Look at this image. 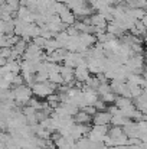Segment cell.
<instances>
[{
    "mask_svg": "<svg viewBox=\"0 0 147 149\" xmlns=\"http://www.w3.org/2000/svg\"><path fill=\"white\" fill-rule=\"evenodd\" d=\"M90 19H91V25L92 26H98V28H105L107 26V20L104 19V16L101 13H92L90 15Z\"/></svg>",
    "mask_w": 147,
    "mask_h": 149,
    "instance_id": "9",
    "label": "cell"
},
{
    "mask_svg": "<svg viewBox=\"0 0 147 149\" xmlns=\"http://www.w3.org/2000/svg\"><path fill=\"white\" fill-rule=\"evenodd\" d=\"M10 52H12V49L9 47H3V48H0V56L4 58V59H7L10 56Z\"/></svg>",
    "mask_w": 147,
    "mask_h": 149,
    "instance_id": "21",
    "label": "cell"
},
{
    "mask_svg": "<svg viewBox=\"0 0 147 149\" xmlns=\"http://www.w3.org/2000/svg\"><path fill=\"white\" fill-rule=\"evenodd\" d=\"M91 119H92V116H90V114L85 113L84 110H78V111L72 116L74 123H78V125H91Z\"/></svg>",
    "mask_w": 147,
    "mask_h": 149,
    "instance_id": "5",
    "label": "cell"
},
{
    "mask_svg": "<svg viewBox=\"0 0 147 149\" xmlns=\"http://www.w3.org/2000/svg\"><path fill=\"white\" fill-rule=\"evenodd\" d=\"M30 90H32V94L35 97L45 99L46 96H49V94H52V93L56 91V84L50 83L49 80L43 81V83H33L32 87H30Z\"/></svg>",
    "mask_w": 147,
    "mask_h": 149,
    "instance_id": "1",
    "label": "cell"
},
{
    "mask_svg": "<svg viewBox=\"0 0 147 149\" xmlns=\"http://www.w3.org/2000/svg\"><path fill=\"white\" fill-rule=\"evenodd\" d=\"M90 77V71L87 68V65H77L74 68V78L78 83H85Z\"/></svg>",
    "mask_w": 147,
    "mask_h": 149,
    "instance_id": "4",
    "label": "cell"
},
{
    "mask_svg": "<svg viewBox=\"0 0 147 149\" xmlns=\"http://www.w3.org/2000/svg\"><path fill=\"white\" fill-rule=\"evenodd\" d=\"M59 74H61V77H62V80H63L65 84H66V83H71V81L75 80V78H74V68H71V67L61 65Z\"/></svg>",
    "mask_w": 147,
    "mask_h": 149,
    "instance_id": "6",
    "label": "cell"
},
{
    "mask_svg": "<svg viewBox=\"0 0 147 149\" xmlns=\"http://www.w3.org/2000/svg\"><path fill=\"white\" fill-rule=\"evenodd\" d=\"M26 45H28V41H25V39L19 38V41L12 47V51H13L14 54H17V55H20V56H22V54H23L25 49H26Z\"/></svg>",
    "mask_w": 147,
    "mask_h": 149,
    "instance_id": "13",
    "label": "cell"
},
{
    "mask_svg": "<svg viewBox=\"0 0 147 149\" xmlns=\"http://www.w3.org/2000/svg\"><path fill=\"white\" fill-rule=\"evenodd\" d=\"M45 101H46V104H48L50 109H55L59 103H61V100H59V96H58V93H52V94H49L45 97Z\"/></svg>",
    "mask_w": 147,
    "mask_h": 149,
    "instance_id": "14",
    "label": "cell"
},
{
    "mask_svg": "<svg viewBox=\"0 0 147 149\" xmlns=\"http://www.w3.org/2000/svg\"><path fill=\"white\" fill-rule=\"evenodd\" d=\"M78 36H79V41H81L84 45H87L88 48L97 44V38H95L94 33H79Z\"/></svg>",
    "mask_w": 147,
    "mask_h": 149,
    "instance_id": "10",
    "label": "cell"
},
{
    "mask_svg": "<svg viewBox=\"0 0 147 149\" xmlns=\"http://www.w3.org/2000/svg\"><path fill=\"white\" fill-rule=\"evenodd\" d=\"M85 84H87L90 88L95 90V88L98 87V84H99V81L97 80V77H88V80L85 81Z\"/></svg>",
    "mask_w": 147,
    "mask_h": 149,
    "instance_id": "19",
    "label": "cell"
},
{
    "mask_svg": "<svg viewBox=\"0 0 147 149\" xmlns=\"http://www.w3.org/2000/svg\"><path fill=\"white\" fill-rule=\"evenodd\" d=\"M134 101H133V104H134V107L137 109V110H140L141 113H146L147 110V100H146V91H143L140 96H137V97H134Z\"/></svg>",
    "mask_w": 147,
    "mask_h": 149,
    "instance_id": "7",
    "label": "cell"
},
{
    "mask_svg": "<svg viewBox=\"0 0 147 149\" xmlns=\"http://www.w3.org/2000/svg\"><path fill=\"white\" fill-rule=\"evenodd\" d=\"M92 106L95 107V110H97V111H99V110H105V109H107V104H105L102 100H99V99H98Z\"/></svg>",
    "mask_w": 147,
    "mask_h": 149,
    "instance_id": "22",
    "label": "cell"
},
{
    "mask_svg": "<svg viewBox=\"0 0 147 149\" xmlns=\"http://www.w3.org/2000/svg\"><path fill=\"white\" fill-rule=\"evenodd\" d=\"M22 84H25V83H23V77H22V74H20V72H19V74H14V77H13L10 86L16 87V86H22Z\"/></svg>",
    "mask_w": 147,
    "mask_h": 149,
    "instance_id": "18",
    "label": "cell"
},
{
    "mask_svg": "<svg viewBox=\"0 0 147 149\" xmlns=\"http://www.w3.org/2000/svg\"><path fill=\"white\" fill-rule=\"evenodd\" d=\"M12 91H13L16 104H20V106H25V104L28 103V100L32 97V90H30V87H28L26 84L16 86V87H13Z\"/></svg>",
    "mask_w": 147,
    "mask_h": 149,
    "instance_id": "2",
    "label": "cell"
},
{
    "mask_svg": "<svg viewBox=\"0 0 147 149\" xmlns=\"http://www.w3.org/2000/svg\"><path fill=\"white\" fill-rule=\"evenodd\" d=\"M110 120H111V114L107 110H99V111H95V114L92 116L91 123L92 125H110Z\"/></svg>",
    "mask_w": 147,
    "mask_h": 149,
    "instance_id": "3",
    "label": "cell"
},
{
    "mask_svg": "<svg viewBox=\"0 0 147 149\" xmlns=\"http://www.w3.org/2000/svg\"><path fill=\"white\" fill-rule=\"evenodd\" d=\"M65 32H66L69 36H75V35H78V31L75 29L74 25H68V26L65 28Z\"/></svg>",
    "mask_w": 147,
    "mask_h": 149,
    "instance_id": "23",
    "label": "cell"
},
{
    "mask_svg": "<svg viewBox=\"0 0 147 149\" xmlns=\"http://www.w3.org/2000/svg\"><path fill=\"white\" fill-rule=\"evenodd\" d=\"M46 41H48V39H45V38H42L41 35H39V36H35V38L32 39V42H33L35 45H38L39 48H42V49H43V47H45V44H46Z\"/></svg>",
    "mask_w": 147,
    "mask_h": 149,
    "instance_id": "20",
    "label": "cell"
},
{
    "mask_svg": "<svg viewBox=\"0 0 147 149\" xmlns=\"http://www.w3.org/2000/svg\"><path fill=\"white\" fill-rule=\"evenodd\" d=\"M115 94L112 93V91H108V93H104V94H101V100L105 103V104H110V103H114L115 101Z\"/></svg>",
    "mask_w": 147,
    "mask_h": 149,
    "instance_id": "17",
    "label": "cell"
},
{
    "mask_svg": "<svg viewBox=\"0 0 147 149\" xmlns=\"http://www.w3.org/2000/svg\"><path fill=\"white\" fill-rule=\"evenodd\" d=\"M124 132H123V127L121 126H112L111 129H108V132H107V135L108 136H111L112 139H115V138H118L120 135H123Z\"/></svg>",
    "mask_w": 147,
    "mask_h": 149,
    "instance_id": "15",
    "label": "cell"
},
{
    "mask_svg": "<svg viewBox=\"0 0 147 149\" xmlns=\"http://www.w3.org/2000/svg\"><path fill=\"white\" fill-rule=\"evenodd\" d=\"M59 17H61V22H62V23H65L66 26H68V25H74V22L77 20L75 15H74L68 7H66L62 13H59Z\"/></svg>",
    "mask_w": 147,
    "mask_h": 149,
    "instance_id": "8",
    "label": "cell"
},
{
    "mask_svg": "<svg viewBox=\"0 0 147 149\" xmlns=\"http://www.w3.org/2000/svg\"><path fill=\"white\" fill-rule=\"evenodd\" d=\"M48 80L50 81V83L56 84V86L63 84V80H62V77H61L59 72H50V74H48Z\"/></svg>",
    "mask_w": 147,
    "mask_h": 149,
    "instance_id": "16",
    "label": "cell"
},
{
    "mask_svg": "<svg viewBox=\"0 0 147 149\" xmlns=\"http://www.w3.org/2000/svg\"><path fill=\"white\" fill-rule=\"evenodd\" d=\"M130 122V119H127L126 116H123L121 113L120 114H114V116H111V120H110V123L112 125V126H124L126 123H128Z\"/></svg>",
    "mask_w": 147,
    "mask_h": 149,
    "instance_id": "11",
    "label": "cell"
},
{
    "mask_svg": "<svg viewBox=\"0 0 147 149\" xmlns=\"http://www.w3.org/2000/svg\"><path fill=\"white\" fill-rule=\"evenodd\" d=\"M114 104L118 107V109H126L128 106L133 104V99H128V97H123V96H117Z\"/></svg>",
    "mask_w": 147,
    "mask_h": 149,
    "instance_id": "12",
    "label": "cell"
},
{
    "mask_svg": "<svg viewBox=\"0 0 147 149\" xmlns=\"http://www.w3.org/2000/svg\"><path fill=\"white\" fill-rule=\"evenodd\" d=\"M6 61H7V59H4V58H1V56H0V67H3V65L6 64Z\"/></svg>",
    "mask_w": 147,
    "mask_h": 149,
    "instance_id": "24",
    "label": "cell"
}]
</instances>
